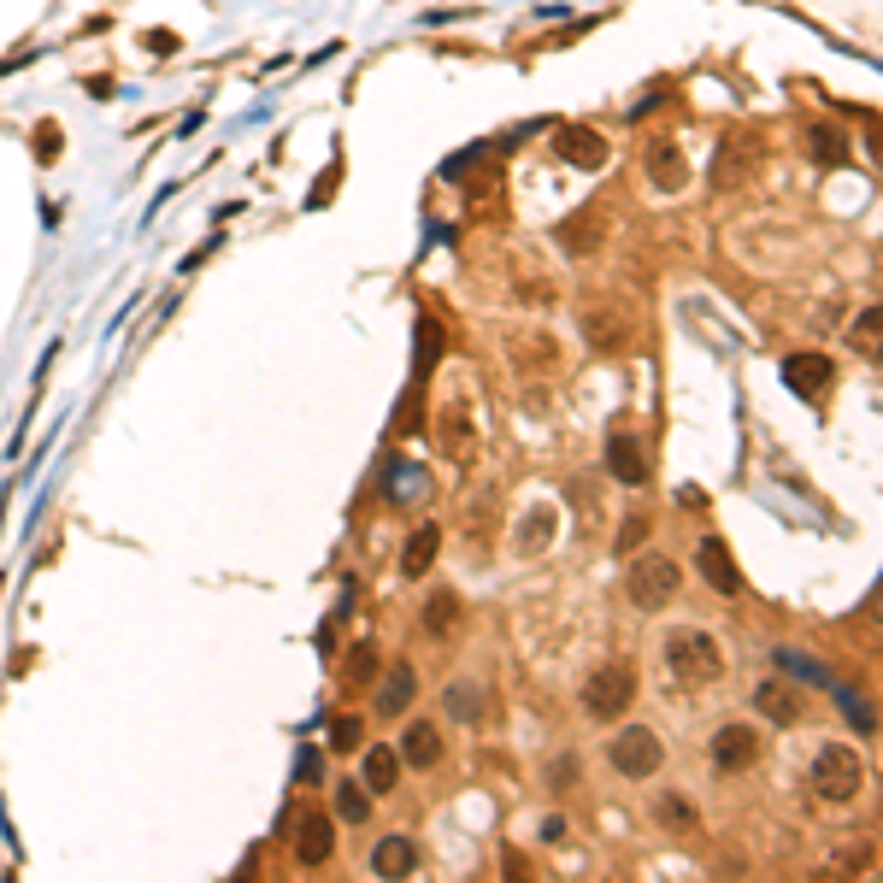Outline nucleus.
<instances>
[{"label":"nucleus","instance_id":"31","mask_svg":"<svg viewBox=\"0 0 883 883\" xmlns=\"http://www.w3.org/2000/svg\"><path fill=\"white\" fill-rule=\"evenodd\" d=\"M448 713L454 719H483V689L478 684H454L448 689Z\"/></svg>","mask_w":883,"mask_h":883},{"label":"nucleus","instance_id":"6","mask_svg":"<svg viewBox=\"0 0 883 883\" xmlns=\"http://www.w3.org/2000/svg\"><path fill=\"white\" fill-rule=\"evenodd\" d=\"M607 760H612V771H624V778H654L660 760H666V748H660V736L649 724H630L624 736H612Z\"/></svg>","mask_w":883,"mask_h":883},{"label":"nucleus","instance_id":"19","mask_svg":"<svg viewBox=\"0 0 883 883\" xmlns=\"http://www.w3.org/2000/svg\"><path fill=\"white\" fill-rule=\"evenodd\" d=\"M371 872L377 878H413L418 872V848L406 842V837H383L371 848Z\"/></svg>","mask_w":883,"mask_h":883},{"label":"nucleus","instance_id":"18","mask_svg":"<svg viewBox=\"0 0 883 883\" xmlns=\"http://www.w3.org/2000/svg\"><path fill=\"white\" fill-rule=\"evenodd\" d=\"M607 471H612L619 483H630V489L649 483V454H642V442H637V436H612V442H607Z\"/></svg>","mask_w":883,"mask_h":883},{"label":"nucleus","instance_id":"5","mask_svg":"<svg viewBox=\"0 0 883 883\" xmlns=\"http://www.w3.org/2000/svg\"><path fill=\"white\" fill-rule=\"evenodd\" d=\"M677 583H684V572H677L672 554H642L637 565H630V601H637L642 612H660L677 595Z\"/></svg>","mask_w":883,"mask_h":883},{"label":"nucleus","instance_id":"34","mask_svg":"<svg viewBox=\"0 0 883 883\" xmlns=\"http://www.w3.org/2000/svg\"><path fill=\"white\" fill-rule=\"evenodd\" d=\"M855 342H860L865 354H878V312H865V319L855 324Z\"/></svg>","mask_w":883,"mask_h":883},{"label":"nucleus","instance_id":"29","mask_svg":"<svg viewBox=\"0 0 883 883\" xmlns=\"http://www.w3.org/2000/svg\"><path fill=\"white\" fill-rule=\"evenodd\" d=\"M577 778H583V760H577V754H554V760H548V771H542V783H548L554 795H565Z\"/></svg>","mask_w":883,"mask_h":883},{"label":"nucleus","instance_id":"22","mask_svg":"<svg viewBox=\"0 0 883 883\" xmlns=\"http://www.w3.org/2000/svg\"><path fill=\"white\" fill-rule=\"evenodd\" d=\"M436 548H442V530H436V525H418L413 536H406V554H401V577H424V572H431Z\"/></svg>","mask_w":883,"mask_h":883},{"label":"nucleus","instance_id":"21","mask_svg":"<svg viewBox=\"0 0 883 883\" xmlns=\"http://www.w3.org/2000/svg\"><path fill=\"white\" fill-rule=\"evenodd\" d=\"M413 696H418L413 666H395V672L383 677V689H377V713H383V719H401L406 707H413Z\"/></svg>","mask_w":883,"mask_h":883},{"label":"nucleus","instance_id":"4","mask_svg":"<svg viewBox=\"0 0 883 883\" xmlns=\"http://www.w3.org/2000/svg\"><path fill=\"white\" fill-rule=\"evenodd\" d=\"M813 790L825 795V801H855L865 790V760L855 748H842V743H830V748H818V760H813Z\"/></svg>","mask_w":883,"mask_h":883},{"label":"nucleus","instance_id":"10","mask_svg":"<svg viewBox=\"0 0 883 883\" xmlns=\"http://www.w3.org/2000/svg\"><path fill=\"white\" fill-rule=\"evenodd\" d=\"M548 548H554V507H530L513 525V554L536 560V554H548Z\"/></svg>","mask_w":883,"mask_h":883},{"label":"nucleus","instance_id":"1","mask_svg":"<svg viewBox=\"0 0 883 883\" xmlns=\"http://www.w3.org/2000/svg\"><path fill=\"white\" fill-rule=\"evenodd\" d=\"M660 666H666L672 684L701 689V684H713V677H724V649H719V637H707L701 624H677V630L660 637Z\"/></svg>","mask_w":883,"mask_h":883},{"label":"nucleus","instance_id":"17","mask_svg":"<svg viewBox=\"0 0 883 883\" xmlns=\"http://www.w3.org/2000/svg\"><path fill=\"white\" fill-rule=\"evenodd\" d=\"M377 677H383V649H377L371 637H359L348 654H342V684L348 689H371Z\"/></svg>","mask_w":883,"mask_h":883},{"label":"nucleus","instance_id":"7","mask_svg":"<svg viewBox=\"0 0 883 883\" xmlns=\"http://www.w3.org/2000/svg\"><path fill=\"white\" fill-rule=\"evenodd\" d=\"M436 442L448 460H471L478 454V418H471V401L454 395L448 406H436Z\"/></svg>","mask_w":883,"mask_h":883},{"label":"nucleus","instance_id":"16","mask_svg":"<svg viewBox=\"0 0 883 883\" xmlns=\"http://www.w3.org/2000/svg\"><path fill=\"white\" fill-rule=\"evenodd\" d=\"M601 236H607L601 207H583V213H572L560 225V248H565V254H595V248H601Z\"/></svg>","mask_w":883,"mask_h":883},{"label":"nucleus","instance_id":"27","mask_svg":"<svg viewBox=\"0 0 883 883\" xmlns=\"http://www.w3.org/2000/svg\"><path fill=\"white\" fill-rule=\"evenodd\" d=\"M336 813L348 818V825H366V818H371V790L359 778H342L336 783Z\"/></svg>","mask_w":883,"mask_h":883},{"label":"nucleus","instance_id":"9","mask_svg":"<svg viewBox=\"0 0 883 883\" xmlns=\"http://www.w3.org/2000/svg\"><path fill=\"white\" fill-rule=\"evenodd\" d=\"M754 754H760V736H754L748 724H724V731H713V766L719 771H743V766H754Z\"/></svg>","mask_w":883,"mask_h":883},{"label":"nucleus","instance_id":"13","mask_svg":"<svg viewBox=\"0 0 883 883\" xmlns=\"http://www.w3.org/2000/svg\"><path fill=\"white\" fill-rule=\"evenodd\" d=\"M642 165H649V183H654V188H672V195L689 183V160H684V148H677V141H666V136H660L654 148H649V160H642Z\"/></svg>","mask_w":883,"mask_h":883},{"label":"nucleus","instance_id":"26","mask_svg":"<svg viewBox=\"0 0 883 883\" xmlns=\"http://www.w3.org/2000/svg\"><path fill=\"white\" fill-rule=\"evenodd\" d=\"M401 760H406V766H436V760H442L436 724H413V731L401 736Z\"/></svg>","mask_w":883,"mask_h":883},{"label":"nucleus","instance_id":"2","mask_svg":"<svg viewBox=\"0 0 883 883\" xmlns=\"http://www.w3.org/2000/svg\"><path fill=\"white\" fill-rule=\"evenodd\" d=\"M760 165H766V130H760V124H736V130H724V136H719V153H713V188H743Z\"/></svg>","mask_w":883,"mask_h":883},{"label":"nucleus","instance_id":"15","mask_svg":"<svg viewBox=\"0 0 883 883\" xmlns=\"http://www.w3.org/2000/svg\"><path fill=\"white\" fill-rule=\"evenodd\" d=\"M330 848H336V825H330L324 813H307L301 830H295V860H301V865H324Z\"/></svg>","mask_w":883,"mask_h":883},{"label":"nucleus","instance_id":"12","mask_svg":"<svg viewBox=\"0 0 883 883\" xmlns=\"http://www.w3.org/2000/svg\"><path fill=\"white\" fill-rule=\"evenodd\" d=\"M696 560H701V577L713 583L719 595H743V572H736V560H731V548L719 542V536H707V542L696 548Z\"/></svg>","mask_w":883,"mask_h":883},{"label":"nucleus","instance_id":"8","mask_svg":"<svg viewBox=\"0 0 883 883\" xmlns=\"http://www.w3.org/2000/svg\"><path fill=\"white\" fill-rule=\"evenodd\" d=\"M583 336H589L595 354H624V342H630V312H619V307L583 312Z\"/></svg>","mask_w":883,"mask_h":883},{"label":"nucleus","instance_id":"11","mask_svg":"<svg viewBox=\"0 0 883 883\" xmlns=\"http://www.w3.org/2000/svg\"><path fill=\"white\" fill-rule=\"evenodd\" d=\"M560 153L577 171H601L607 165V136L589 130V124H565V130H560Z\"/></svg>","mask_w":883,"mask_h":883},{"label":"nucleus","instance_id":"30","mask_svg":"<svg viewBox=\"0 0 883 883\" xmlns=\"http://www.w3.org/2000/svg\"><path fill=\"white\" fill-rule=\"evenodd\" d=\"M507 348L518 354V366H525V371H548V366H554V342H542V336H536V342H525V336H513V342H507Z\"/></svg>","mask_w":883,"mask_h":883},{"label":"nucleus","instance_id":"23","mask_svg":"<svg viewBox=\"0 0 883 883\" xmlns=\"http://www.w3.org/2000/svg\"><path fill=\"white\" fill-rule=\"evenodd\" d=\"M807 153H813L818 165H842L848 160V141H842V130L830 118H813L807 124Z\"/></svg>","mask_w":883,"mask_h":883},{"label":"nucleus","instance_id":"20","mask_svg":"<svg viewBox=\"0 0 883 883\" xmlns=\"http://www.w3.org/2000/svg\"><path fill=\"white\" fill-rule=\"evenodd\" d=\"M783 383H790L795 395H818V389L830 383V359H825V354H795V359H783Z\"/></svg>","mask_w":883,"mask_h":883},{"label":"nucleus","instance_id":"33","mask_svg":"<svg viewBox=\"0 0 883 883\" xmlns=\"http://www.w3.org/2000/svg\"><path fill=\"white\" fill-rule=\"evenodd\" d=\"M431 354H442V330H436L431 319H424V324H418V371H424V366H436Z\"/></svg>","mask_w":883,"mask_h":883},{"label":"nucleus","instance_id":"3","mask_svg":"<svg viewBox=\"0 0 883 883\" xmlns=\"http://www.w3.org/2000/svg\"><path fill=\"white\" fill-rule=\"evenodd\" d=\"M630 701H637V672H630V660H607V666H595L589 684H583L589 719H624Z\"/></svg>","mask_w":883,"mask_h":883},{"label":"nucleus","instance_id":"28","mask_svg":"<svg viewBox=\"0 0 883 883\" xmlns=\"http://www.w3.org/2000/svg\"><path fill=\"white\" fill-rule=\"evenodd\" d=\"M654 813H660V825H666V830H677V837H696V830H701L684 795H660V807H654Z\"/></svg>","mask_w":883,"mask_h":883},{"label":"nucleus","instance_id":"14","mask_svg":"<svg viewBox=\"0 0 883 883\" xmlns=\"http://www.w3.org/2000/svg\"><path fill=\"white\" fill-rule=\"evenodd\" d=\"M754 713H766L771 724H795L801 719V689L783 684V677H766V684L754 689Z\"/></svg>","mask_w":883,"mask_h":883},{"label":"nucleus","instance_id":"24","mask_svg":"<svg viewBox=\"0 0 883 883\" xmlns=\"http://www.w3.org/2000/svg\"><path fill=\"white\" fill-rule=\"evenodd\" d=\"M454 624H460V595H454V589H436L431 601H424V630H431L436 642H448Z\"/></svg>","mask_w":883,"mask_h":883},{"label":"nucleus","instance_id":"35","mask_svg":"<svg viewBox=\"0 0 883 883\" xmlns=\"http://www.w3.org/2000/svg\"><path fill=\"white\" fill-rule=\"evenodd\" d=\"M842 707H848V719H855V724H860V731H872V707H865V701H855V696H842Z\"/></svg>","mask_w":883,"mask_h":883},{"label":"nucleus","instance_id":"32","mask_svg":"<svg viewBox=\"0 0 883 883\" xmlns=\"http://www.w3.org/2000/svg\"><path fill=\"white\" fill-rule=\"evenodd\" d=\"M359 736H366V724H359V719H336V724H330V736H324V743L336 748V754H354V748H359Z\"/></svg>","mask_w":883,"mask_h":883},{"label":"nucleus","instance_id":"25","mask_svg":"<svg viewBox=\"0 0 883 883\" xmlns=\"http://www.w3.org/2000/svg\"><path fill=\"white\" fill-rule=\"evenodd\" d=\"M359 783H366L371 795H389V790H395V783H401V754H389V748H371V754H366V778H359Z\"/></svg>","mask_w":883,"mask_h":883}]
</instances>
